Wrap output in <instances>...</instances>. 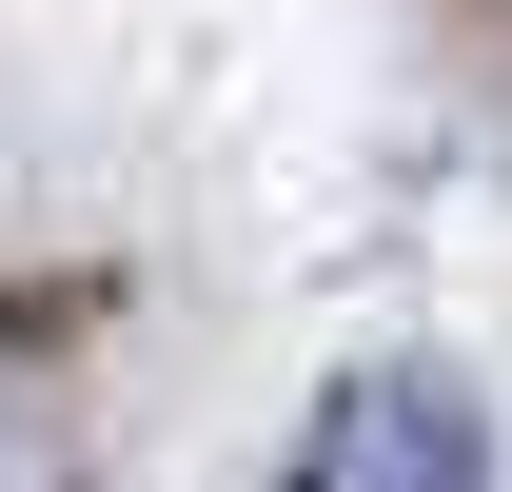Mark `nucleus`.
I'll list each match as a JSON object with an SVG mask.
<instances>
[{
    "mask_svg": "<svg viewBox=\"0 0 512 492\" xmlns=\"http://www.w3.org/2000/svg\"><path fill=\"white\" fill-rule=\"evenodd\" d=\"M296 492H493V433L453 374H335L296 433Z\"/></svg>",
    "mask_w": 512,
    "mask_h": 492,
    "instance_id": "obj_1",
    "label": "nucleus"
}]
</instances>
